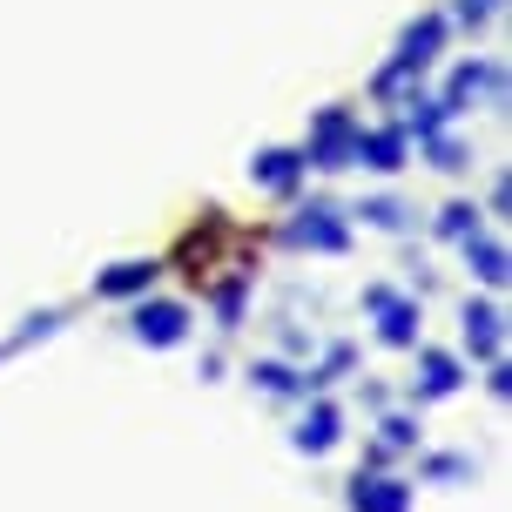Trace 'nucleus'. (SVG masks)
Returning a JSON list of instances; mask_svg holds the SVG:
<instances>
[{
  "instance_id": "nucleus-7",
  "label": "nucleus",
  "mask_w": 512,
  "mask_h": 512,
  "mask_svg": "<svg viewBox=\"0 0 512 512\" xmlns=\"http://www.w3.org/2000/svg\"><path fill=\"white\" fill-rule=\"evenodd\" d=\"M358 155H371V169H398V155H405V142L384 128V135H358Z\"/></svg>"
},
{
  "instance_id": "nucleus-5",
  "label": "nucleus",
  "mask_w": 512,
  "mask_h": 512,
  "mask_svg": "<svg viewBox=\"0 0 512 512\" xmlns=\"http://www.w3.org/2000/svg\"><path fill=\"white\" fill-rule=\"evenodd\" d=\"M465 337H472V351H486V358H492V351H499V310L472 304V310H465Z\"/></svg>"
},
{
  "instance_id": "nucleus-9",
  "label": "nucleus",
  "mask_w": 512,
  "mask_h": 512,
  "mask_svg": "<svg viewBox=\"0 0 512 512\" xmlns=\"http://www.w3.org/2000/svg\"><path fill=\"white\" fill-rule=\"evenodd\" d=\"M472 263H479L486 283H506V250H499V243H472Z\"/></svg>"
},
{
  "instance_id": "nucleus-4",
  "label": "nucleus",
  "mask_w": 512,
  "mask_h": 512,
  "mask_svg": "<svg viewBox=\"0 0 512 512\" xmlns=\"http://www.w3.org/2000/svg\"><path fill=\"white\" fill-rule=\"evenodd\" d=\"M182 324H189V317H182L176 304H149L142 317H135V337H142V344H176Z\"/></svg>"
},
{
  "instance_id": "nucleus-10",
  "label": "nucleus",
  "mask_w": 512,
  "mask_h": 512,
  "mask_svg": "<svg viewBox=\"0 0 512 512\" xmlns=\"http://www.w3.org/2000/svg\"><path fill=\"white\" fill-rule=\"evenodd\" d=\"M331 438H337V418H331V411H317V418L304 425V445H310V452H324Z\"/></svg>"
},
{
  "instance_id": "nucleus-11",
  "label": "nucleus",
  "mask_w": 512,
  "mask_h": 512,
  "mask_svg": "<svg viewBox=\"0 0 512 512\" xmlns=\"http://www.w3.org/2000/svg\"><path fill=\"white\" fill-rule=\"evenodd\" d=\"M256 176H263V182H290V176H297V155H263Z\"/></svg>"
},
{
  "instance_id": "nucleus-3",
  "label": "nucleus",
  "mask_w": 512,
  "mask_h": 512,
  "mask_svg": "<svg viewBox=\"0 0 512 512\" xmlns=\"http://www.w3.org/2000/svg\"><path fill=\"white\" fill-rule=\"evenodd\" d=\"M411 492L398 486V479H358V492H351V512H405Z\"/></svg>"
},
{
  "instance_id": "nucleus-1",
  "label": "nucleus",
  "mask_w": 512,
  "mask_h": 512,
  "mask_svg": "<svg viewBox=\"0 0 512 512\" xmlns=\"http://www.w3.org/2000/svg\"><path fill=\"white\" fill-rule=\"evenodd\" d=\"M344 155H358V135H351L344 115H324V122H317V149H310V162H317V169H344Z\"/></svg>"
},
{
  "instance_id": "nucleus-2",
  "label": "nucleus",
  "mask_w": 512,
  "mask_h": 512,
  "mask_svg": "<svg viewBox=\"0 0 512 512\" xmlns=\"http://www.w3.org/2000/svg\"><path fill=\"white\" fill-rule=\"evenodd\" d=\"M438 34H445V21H418V27H411L405 48H398V61H391V75H384V81H398V75H411V68H425V61L438 54Z\"/></svg>"
},
{
  "instance_id": "nucleus-8",
  "label": "nucleus",
  "mask_w": 512,
  "mask_h": 512,
  "mask_svg": "<svg viewBox=\"0 0 512 512\" xmlns=\"http://www.w3.org/2000/svg\"><path fill=\"white\" fill-rule=\"evenodd\" d=\"M324 216H331V209H310V223H297V236H304V243L337 250V243H344V230H337V223H324Z\"/></svg>"
},
{
  "instance_id": "nucleus-6",
  "label": "nucleus",
  "mask_w": 512,
  "mask_h": 512,
  "mask_svg": "<svg viewBox=\"0 0 512 512\" xmlns=\"http://www.w3.org/2000/svg\"><path fill=\"white\" fill-rule=\"evenodd\" d=\"M142 283H155V263H115L102 277V290L108 297H128V290H142Z\"/></svg>"
}]
</instances>
